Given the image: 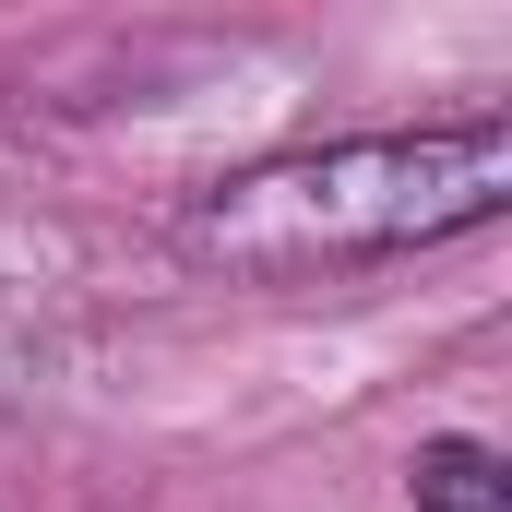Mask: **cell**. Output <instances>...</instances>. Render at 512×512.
Instances as JSON below:
<instances>
[{
  "instance_id": "7a4b0ae2",
  "label": "cell",
  "mask_w": 512,
  "mask_h": 512,
  "mask_svg": "<svg viewBox=\"0 0 512 512\" xmlns=\"http://www.w3.org/2000/svg\"><path fill=\"white\" fill-rule=\"evenodd\" d=\"M417 512H512V477L489 441H429L417 453Z\"/></svg>"
},
{
  "instance_id": "6da1fadb",
  "label": "cell",
  "mask_w": 512,
  "mask_h": 512,
  "mask_svg": "<svg viewBox=\"0 0 512 512\" xmlns=\"http://www.w3.org/2000/svg\"><path fill=\"white\" fill-rule=\"evenodd\" d=\"M512 203V131H382V143H322V155H274L251 179H227L191 215V251L239 262V274H322V262H382L453 227H489Z\"/></svg>"
}]
</instances>
